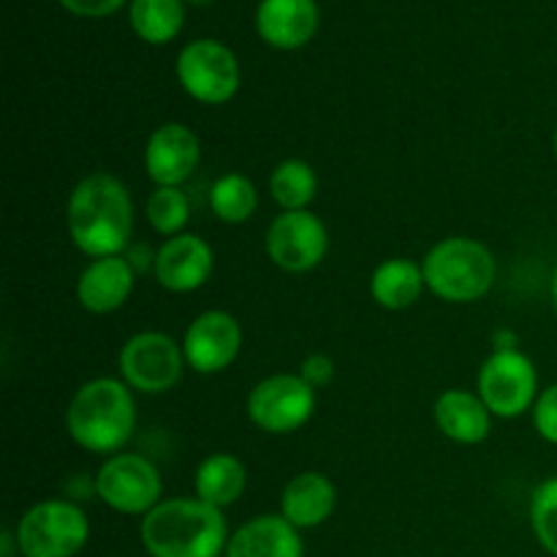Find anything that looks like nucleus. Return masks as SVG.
<instances>
[{
    "label": "nucleus",
    "mask_w": 557,
    "mask_h": 557,
    "mask_svg": "<svg viewBox=\"0 0 557 557\" xmlns=\"http://www.w3.org/2000/svg\"><path fill=\"white\" fill-rule=\"evenodd\" d=\"M65 223L76 248L90 259L120 256L134 232V201L112 174H87L71 190Z\"/></svg>",
    "instance_id": "f257e3e1"
},
{
    "label": "nucleus",
    "mask_w": 557,
    "mask_h": 557,
    "mask_svg": "<svg viewBox=\"0 0 557 557\" xmlns=\"http://www.w3.org/2000/svg\"><path fill=\"white\" fill-rule=\"evenodd\" d=\"M141 544L150 557H221L228 528L221 509L199 498L161 500L141 517Z\"/></svg>",
    "instance_id": "f03ea898"
},
{
    "label": "nucleus",
    "mask_w": 557,
    "mask_h": 557,
    "mask_svg": "<svg viewBox=\"0 0 557 557\" xmlns=\"http://www.w3.org/2000/svg\"><path fill=\"white\" fill-rule=\"evenodd\" d=\"M65 428L76 446L92 455H120L136 428L131 386L117 379H92L76 389L65 411Z\"/></svg>",
    "instance_id": "7ed1b4c3"
},
{
    "label": "nucleus",
    "mask_w": 557,
    "mask_h": 557,
    "mask_svg": "<svg viewBox=\"0 0 557 557\" xmlns=\"http://www.w3.org/2000/svg\"><path fill=\"white\" fill-rule=\"evenodd\" d=\"M424 283L444 302H476L495 283V256L471 237H446L424 256Z\"/></svg>",
    "instance_id": "20e7f679"
},
{
    "label": "nucleus",
    "mask_w": 557,
    "mask_h": 557,
    "mask_svg": "<svg viewBox=\"0 0 557 557\" xmlns=\"http://www.w3.org/2000/svg\"><path fill=\"white\" fill-rule=\"evenodd\" d=\"M14 539L22 557H74L90 539V522L71 500H41L25 511Z\"/></svg>",
    "instance_id": "39448f33"
},
{
    "label": "nucleus",
    "mask_w": 557,
    "mask_h": 557,
    "mask_svg": "<svg viewBox=\"0 0 557 557\" xmlns=\"http://www.w3.org/2000/svg\"><path fill=\"white\" fill-rule=\"evenodd\" d=\"M177 79L194 101L207 107L228 103L239 90L237 54L215 38H199L177 54Z\"/></svg>",
    "instance_id": "423d86ee"
},
{
    "label": "nucleus",
    "mask_w": 557,
    "mask_h": 557,
    "mask_svg": "<svg viewBox=\"0 0 557 557\" xmlns=\"http://www.w3.org/2000/svg\"><path fill=\"white\" fill-rule=\"evenodd\" d=\"M479 392L493 417L517 419L536 406L539 375L531 359L517 348H495L479 368Z\"/></svg>",
    "instance_id": "0eeeda50"
},
{
    "label": "nucleus",
    "mask_w": 557,
    "mask_h": 557,
    "mask_svg": "<svg viewBox=\"0 0 557 557\" xmlns=\"http://www.w3.org/2000/svg\"><path fill=\"white\" fill-rule=\"evenodd\" d=\"M315 411V389L294 373H277L259 381L248 395V417L270 435L297 433Z\"/></svg>",
    "instance_id": "6e6552de"
},
{
    "label": "nucleus",
    "mask_w": 557,
    "mask_h": 557,
    "mask_svg": "<svg viewBox=\"0 0 557 557\" xmlns=\"http://www.w3.org/2000/svg\"><path fill=\"white\" fill-rule=\"evenodd\" d=\"M183 346L163 332H139L120 351V375L141 395H163L174 389L185 370Z\"/></svg>",
    "instance_id": "1a4fd4ad"
},
{
    "label": "nucleus",
    "mask_w": 557,
    "mask_h": 557,
    "mask_svg": "<svg viewBox=\"0 0 557 557\" xmlns=\"http://www.w3.org/2000/svg\"><path fill=\"white\" fill-rule=\"evenodd\" d=\"M96 493L117 515H141L161 504L158 468L141 455H112L96 473Z\"/></svg>",
    "instance_id": "9d476101"
},
{
    "label": "nucleus",
    "mask_w": 557,
    "mask_h": 557,
    "mask_svg": "<svg viewBox=\"0 0 557 557\" xmlns=\"http://www.w3.org/2000/svg\"><path fill=\"white\" fill-rule=\"evenodd\" d=\"M330 234L319 215L308 210L283 212L267 232V256L283 272H310L324 261Z\"/></svg>",
    "instance_id": "9b49d317"
},
{
    "label": "nucleus",
    "mask_w": 557,
    "mask_h": 557,
    "mask_svg": "<svg viewBox=\"0 0 557 557\" xmlns=\"http://www.w3.org/2000/svg\"><path fill=\"white\" fill-rule=\"evenodd\" d=\"M239 348H243V326L226 310H207L196 315L183 337L185 362L205 375L232 368L234 359L239 357Z\"/></svg>",
    "instance_id": "f8f14e48"
},
{
    "label": "nucleus",
    "mask_w": 557,
    "mask_h": 557,
    "mask_svg": "<svg viewBox=\"0 0 557 557\" xmlns=\"http://www.w3.org/2000/svg\"><path fill=\"white\" fill-rule=\"evenodd\" d=\"M201 158V141L188 125L163 123L150 134L145 147L147 177L158 188H180L196 172Z\"/></svg>",
    "instance_id": "ddd939ff"
},
{
    "label": "nucleus",
    "mask_w": 557,
    "mask_h": 557,
    "mask_svg": "<svg viewBox=\"0 0 557 557\" xmlns=\"http://www.w3.org/2000/svg\"><path fill=\"white\" fill-rule=\"evenodd\" d=\"M152 270H156V281L166 292L190 294L210 281L212 270H215V253L199 234L183 232L177 237H169L158 248Z\"/></svg>",
    "instance_id": "4468645a"
},
{
    "label": "nucleus",
    "mask_w": 557,
    "mask_h": 557,
    "mask_svg": "<svg viewBox=\"0 0 557 557\" xmlns=\"http://www.w3.org/2000/svg\"><path fill=\"white\" fill-rule=\"evenodd\" d=\"M319 30L315 0H261L256 9V33L270 47L299 49Z\"/></svg>",
    "instance_id": "2eb2a0df"
},
{
    "label": "nucleus",
    "mask_w": 557,
    "mask_h": 557,
    "mask_svg": "<svg viewBox=\"0 0 557 557\" xmlns=\"http://www.w3.org/2000/svg\"><path fill=\"white\" fill-rule=\"evenodd\" d=\"M136 270L123 256H107V259H92L82 270L76 281V299L85 310L96 315L114 313L128 302L134 292Z\"/></svg>",
    "instance_id": "dca6fc26"
},
{
    "label": "nucleus",
    "mask_w": 557,
    "mask_h": 557,
    "mask_svg": "<svg viewBox=\"0 0 557 557\" xmlns=\"http://www.w3.org/2000/svg\"><path fill=\"white\" fill-rule=\"evenodd\" d=\"M223 557H305L297 528L283 515L253 517L228 536Z\"/></svg>",
    "instance_id": "f3484780"
},
{
    "label": "nucleus",
    "mask_w": 557,
    "mask_h": 557,
    "mask_svg": "<svg viewBox=\"0 0 557 557\" xmlns=\"http://www.w3.org/2000/svg\"><path fill=\"white\" fill-rule=\"evenodd\" d=\"M337 504L335 484L330 476L319 471L297 473L292 482L283 487L281 495V515L292 522L297 531H310V528L324 525L332 517Z\"/></svg>",
    "instance_id": "a211bd4d"
},
{
    "label": "nucleus",
    "mask_w": 557,
    "mask_h": 557,
    "mask_svg": "<svg viewBox=\"0 0 557 557\" xmlns=\"http://www.w3.org/2000/svg\"><path fill=\"white\" fill-rule=\"evenodd\" d=\"M433 417L441 433L462 446L482 444L490 430H493V413H490V408L484 406L476 392L446 389L435 400Z\"/></svg>",
    "instance_id": "6ab92c4d"
},
{
    "label": "nucleus",
    "mask_w": 557,
    "mask_h": 557,
    "mask_svg": "<svg viewBox=\"0 0 557 557\" xmlns=\"http://www.w3.org/2000/svg\"><path fill=\"white\" fill-rule=\"evenodd\" d=\"M245 484H248L245 466L234 455H226V451L205 457L194 476L196 498L215 506V509H226V506L237 504L239 495L245 493Z\"/></svg>",
    "instance_id": "aec40b11"
},
{
    "label": "nucleus",
    "mask_w": 557,
    "mask_h": 557,
    "mask_svg": "<svg viewBox=\"0 0 557 557\" xmlns=\"http://www.w3.org/2000/svg\"><path fill=\"white\" fill-rule=\"evenodd\" d=\"M424 283L422 267L408 259H386L375 267L370 277V294L386 310H406L422 297Z\"/></svg>",
    "instance_id": "412c9836"
},
{
    "label": "nucleus",
    "mask_w": 557,
    "mask_h": 557,
    "mask_svg": "<svg viewBox=\"0 0 557 557\" xmlns=\"http://www.w3.org/2000/svg\"><path fill=\"white\" fill-rule=\"evenodd\" d=\"M131 27L147 44H169L185 22L183 0H131Z\"/></svg>",
    "instance_id": "4be33fe9"
},
{
    "label": "nucleus",
    "mask_w": 557,
    "mask_h": 557,
    "mask_svg": "<svg viewBox=\"0 0 557 557\" xmlns=\"http://www.w3.org/2000/svg\"><path fill=\"white\" fill-rule=\"evenodd\" d=\"M270 194L272 199L281 205L283 212L308 210V205L315 199V194H319V177H315L310 163L288 158V161L277 163V166L272 169Z\"/></svg>",
    "instance_id": "5701e85b"
},
{
    "label": "nucleus",
    "mask_w": 557,
    "mask_h": 557,
    "mask_svg": "<svg viewBox=\"0 0 557 557\" xmlns=\"http://www.w3.org/2000/svg\"><path fill=\"white\" fill-rule=\"evenodd\" d=\"M210 207L218 221L237 226V223L253 218L256 207H259V194H256V185L245 174L228 172L218 177L215 185H212Z\"/></svg>",
    "instance_id": "b1692460"
},
{
    "label": "nucleus",
    "mask_w": 557,
    "mask_h": 557,
    "mask_svg": "<svg viewBox=\"0 0 557 557\" xmlns=\"http://www.w3.org/2000/svg\"><path fill=\"white\" fill-rule=\"evenodd\" d=\"M190 215V201L183 188H156L147 199V221L163 237L183 234Z\"/></svg>",
    "instance_id": "393cba45"
},
{
    "label": "nucleus",
    "mask_w": 557,
    "mask_h": 557,
    "mask_svg": "<svg viewBox=\"0 0 557 557\" xmlns=\"http://www.w3.org/2000/svg\"><path fill=\"white\" fill-rule=\"evenodd\" d=\"M531 525L539 544L557 557V476L547 479L533 490Z\"/></svg>",
    "instance_id": "a878e982"
},
{
    "label": "nucleus",
    "mask_w": 557,
    "mask_h": 557,
    "mask_svg": "<svg viewBox=\"0 0 557 557\" xmlns=\"http://www.w3.org/2000/svg\"><path fill=\"white\" fill-rule=\"evenodd\" d=\"M533 424L547 444L557 446V384L547 386L533 406Z\"/></svg>",
    "instance_id": "bb28decb"
},
{
    "label": "nucleus",
    "mask_w": 557,
    "mask_h": 557,
    "mask_svg": "<svg viewBox=\"0 0 557 557\" xmlns=\"http://www.w3.org/2000/svg\"><path fill=\"white\" fill-rule=\"evenodd\" d=\"M65 11L74 16H87V20H101V16L114 14L123 9L125 0H58Z\"/></svg>",
    "instance_id": "cd10ccee"
},
{
    "label": "nucleus",
    "mask_w": 557,
    "mask_h": 557,
    "mask_svg": "<svg viewBox=\"0 0 557 557\" xmlns=\"http://www.w3.org/2000/svg\"><path fill=\"white\" fill-rule=\"evenodd\" d=\"M299 375H302L313 389H321V386L330 384L332 375H335V362H332L326 354H310V357L302 362Z\"/></svg>",
    "instance_id": "c85d7f7f"
},
{
    "label": "nucleus",
    "mask_w": 557,
    "mask_h": 557,
    "mask_svg": "<svg viewBox=\"0 0 557 557\" xmlns=\"http://www.w3.org/2000/svg\"><path fill=\"white\" fill-rule=\"evenodd\" d=\"M553 302H555V310H557V270L553 275Z\"/></svg>",
    "instance_id": "c756f323"
},
{
    "label": "nucleus",
    "mask_w": 557,
    "mask_h": 557,
    "mask_svg": "<svg viewBox=\"0 0 557 557\" xmlns=\"http://www.w3.org/2000/svg\"><path fill=\"white\" fill-rule=\"evenodd\" d=\"M188 3H190V5H210L212 0H188Z\"/></svg>",
    "instance_id": "7c9ffc66"
},
{
    "label": "nucleus",
    "mask_w": 557,
    "mask_h": 557,
    "mask_svg": "<svg viewBox=\"0 0 557 557\" xmlns=\"http://www.w3.org/2000/svg\"><path fill=\"white\" fill-rule=\"evenodd\" d=\"M555 156H557V128H555Z\"/></svg>",
    "instance_id": "2f4dec72"
}]
</instances>
